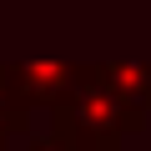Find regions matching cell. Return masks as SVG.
Segmentation results:
<instances>
[{"label":"cell","instance_id":"6da1fadb","mask_svg":"<svg viewBox=\"0 0 151 151\" xmlns=\"http://www.w3.org/2000/svg\"><path fill=\"white\" fill-rule=\"evenodd\" d=\"M76 81L70 65H45V60H30V65H15V70H0V86L15 106H40V101H60L65 86Z\"/></svg>","mask_w":151,"mask_h":151}]
</instances>
